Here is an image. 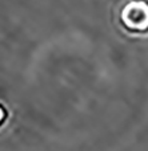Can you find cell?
I'll return each instance as SVG.
<instances>
[{"instance_id": "1", "label": "cell", "mask_w": 148, "mask_h": 151, "mask_svg": "<svg viewBox=\"0 0 148 151\" xmlns=\"http://www.w3.org/2000/svg\"><path fill=\"white\" fill-rule=\"evenodd\" d=\"M123 23L130 31L143 33L148 31V4L144 1L128 3L123 9Z\"/></svg>"}, {"instance_id": "2", "label": "cell", "mask_w": 148, "mask_h": 151, "mask_svg": "<svg viewBox=\"0 0 148 151\" xmlns=\"http://www.w3.org/2000/svg\"><path fill=\"white\" fill-rule=\"evenodd\" d=\"M7 117H8V113L5 111L4 106H1V105H0V126H1L3 123L5 122V119H7Z\"/></svg>"}]
</instances>
